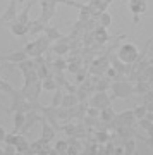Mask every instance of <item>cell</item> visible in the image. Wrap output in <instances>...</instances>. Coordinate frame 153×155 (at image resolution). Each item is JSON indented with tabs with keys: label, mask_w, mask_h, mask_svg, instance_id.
<instances>
[{
	"label": "cell",
	"mask_w": 153,
	"mask_h": 155,
	"mask_svg": "<svg viewBox=\"0 0 153 155\" xmlns=\"http://www.w3.org/2000/svg\"><path fill=\"white\" fill-rule=\"evenodd\" d=\"M119 61H122L124 64H132L136 62L138 59H141L139 52H138V47L134 43H124L119 48Z\"/></svg>",
	"instance_id": "obj_1"
},
{
	"label": "cell",
	"mask_w": 153,
	"mask_h": 155,
	"mask_svg": "<svg viewBox=\"0 0 153 155\" xmlns=\"http://www.w3.org/2000/svg\"><path fill=\"white\" fill-rule=\"evenodd\" d=\"M114 97H127L129 93H132V88L127 81H117L114 84Z\"/></svg>",
	"instance_id": "obj_2"
},
{
	"label": "cell",
	"mask_w": 153,
	"mask_h": 155,
	"mask_svg": "<svg viewBox=\"0 0 153 155\" xmlns=\"http://www.w3.org/2000/svg\"><path fill=\"white\" fill-rule=\"evenodd\" d=\"M91 105H93V109H103V107H109L110 105V98H107V95L105 93H98V95H95L93 98H91Z\"/></svg>",
	"instance_id": "obj_3"
},
{
	"label": "cell",
	"mask_w": 153,
	"mask_h": 155,
	"mask_svg": "<svg viewBox=\"0 0 153 155\" xmlns=\"http://www.w3.org/2000/svg\"><path fill=\"white\" fill-rule=\"evenodd\" d=\"M129 9L134 14H143V12L146 11V2L145 0H131L129 2Z\"/></svg>",
	"instance_id": "obj_4"
},
{
	"label": "cell",
	"mask_w": 153,
	"mask_h": 155,
	"mask_svg": "<svg viewBox=\"0 0 153 155\" xmlns=\"http://www.w3.org/2000/svg\"><path fill=\"white\" fill-rule=\"evenodd\" d=\"M16 17H17V14H16V2L12 0L11 5H9V9L5 11V14H4V17H2V21H4V22L16 21Z\"/></svg>",
	"instance_id": "obj_5"
},
{
	"label": "cell",
	"mask_w": 153,
	"mask_h": 155,
	"mask_svg": "<svg viewBox=\"0 0 153 155\" xmlns=\"http://www.w3.org/2000/svg\"><path fill=\"white\" fill-rule=\"evenodd\" d=\"M54 138H55V129L50 126V124L45 122L43 129H41V140H45V141H52Z\"/></svg>",
	"instance_id": "obj_6"
},
{
	"label": "cell",
	"mask_w": 153,
	"mask_h": 155,
	"mask_svg": "<svg viewBox=\"0 0 153 155\" xmlns=\"http://www.w3.org/2000/svg\"><path fill=\"white\" fill-rule=\"evenodd\" d=\"M14 147H16L17 153H26V152H29V143L26 141V138L22 134H19V140H17V143Z\"/></svg>",
	"instance_id": "obj_7"
},
{
	"label": "cell",
	"mask_w": 153,
	"mask_h": 155,
	"mask_svg": "<svg viewBox=\"0 0 153 155\" xmlns=\"http://www.w3.org/2000/svg\"><path fill=\"white\" fill-rule=\"evenodd\" d=\"M12 35H16V36H24V35L28 33V26L26 24H22V22H14L12 24V28H11Z\"/></svg>",
	"instance_id": "obj_8"
},
{
	"label": "cell",
	"mask_w": 153,
	"mask_h": 155,
	"mask_svg": "<svg viewBox=\"0 0 153 155\" xmlns=\"http://www.w3.org/2000/svg\"><path fill=\"white\" fill-rule=\"evenodd\" d=\"M100 117H102V121L103 122H112L114 121V117H115V114H114V110L110 109V105L109 107H103V109H100Z\"/></svg>",
	"instance_id": "obj_9"
},
{
	"label": "cell",
	"mask_w": 153,
	"mask_h": 155,
	"mask_svg": "<svg viewBox=\"0 0 153 155\" xmlns=\"http://www.w3.org/2000/svg\"><path fill=\"white\" fill-rule=\"evenodd\" d=\"M24 119H26V114L16 110V116H14V133H17L21 129V126L24 124Z\"/></svg>",
	"instance_id": "obj_10"
},
{
	"label": "cell",
	"mask_w": 153,
	"mask_h": 155,
	"mask_svg": "<svg viewBox=\"0 0 153 155\" xmlns=\"http://www.w3.org/2000/svg\"><path fill=\"white\" fill-rule=\"evenodd\" d=\"M77 98L74 97V95H62V100H60V104H62V107L64 109H71V105H76Z\"/></svg>",
	"instance_id": "obj_11"
},
{
	"label": "cell",
	"mask_w": 153,
	"mask_h": 155,
	"mask_svg": "<svg viewBox=\"0 0 153 155\" xmlns=\"http://www.w3.org/2000/svg\"><path fill=\"white\" fill-rule=\"evenodd\" d=\"M122 148H124V153H127V155H132V153H134V152H136V141H134V138L127 140L126 145H124Z\"/></svg>",
	"instance_id": "obj_12"
},
{
	"label": "cell",
	"mask_w": 153,
	"mask_h": 155,
	"mask_svg": "<svg viewBox=\"0 0 153 155\" xmlns=\"http://www.w3.org/2000/svg\"><path fill=\"white\" fill-rule=\"evenodd\" d=\"M138 122H139V127H141V129H146L148 133L151 134L153 121H150V119H146V117H141V119H138Z\"/></svg>",
	"instance_id": "obj_13"
},
{
	"label": "cell",
	"mask_w": 153,
	"mask_h": 155,
	"mask_svg": "<svg viewBox=\"0 0 153 155\" xmlns=\"http://www.w3.org/2000/svg\"><path fill=\"white\" fill-rule=\"evenodd\" d=\"M95 36H96V40H98V41L105 43V41L109 40V33H107V28H98L96 31H95Z\"/></svg>",
	"instance_id": "obj_14"
},
{
	"label": "cell",
	"mask_w": 153,
	"mask_h": 155,
	"mask_svg": "<svg viewBox=\"0 0 153 155\" xmlns=\"http://www.w3.org/2000/svg\"><path fill=\"white\" fill-rule=\"evenodd\" d=\"M110 22H112V17H110L109 12H100V24H102V28H109Z\"/></svg>",
	"instance_id": "obj_15"
},
{
	"label": "cell",
	"mask_w": 153,
	"mask_h": 155,
	"mask_svg": "<svg viewBox=\"0 0 153 155\" xmlns=\"http://www.w3.org/2000/svg\"><path fill=\"white\" fill-rule=\"evenodd\" d=\"M67 147H69V143H67L66 140H60V141H57L55 143V153H66V150H67Z\"/></svg>",
	"instance_id": "obj_16"
},
{
	"label": "cell",
	"mask_w": 153,
	"mask_h": 155,
	"mask_svg": "<svg viewBox=\"0 0 153 155\" xmlns=\"http://www.w3.org/2000/svg\"><path fill=\"white\" fill-rule=\"evenodd\" d=\"M145 114H146V107L145 105H139V107H136L134 110H132V116H134V119H141V117H145Z\"/></svg>",
	"instance_id": "obj_17"
},
{
	"label": "cell",
	"mask_w": 153,
	"mask_h": 155,
	"mask_svg": "<svg viewBox=\"0 0 153 155\" xmlns=\"http://www.w3.org/2000/svg\"><path fill=\"white\" fill-rule=\"evenodd\" d=\"M45 31H47V38H48V40L59 38V31H57L55 28H48V26H47V28H45Z\"/></svg>",
	"instance_id": "obj_18"
},
{
	"label": "cell",
	"mask_w": 153,
	"mask_h": 155,
	"mask_svg": "<svg viewBox=\"0 0 153 155\" xmlns=\"http://www.w3.org/2000/svg\"><path fill=\"white\" fill-rule=\"evenodd\" d=\"M17 140H19L17 133H12V134H5V140H4V141H5L7 145H16Z\"/></svg>",
	"instance_id": "obj_19"
},
{
	"label": "cell",
	"mask_w": 153,
	"mask_h": 155,
	"mask_svg": "<svg viewBox=\"0 0 153 155\" xmlns=\"http://www.w3.org/2000/svg\"><path fill=\"white\" fill-rule=\"evenodd\" d=\"M109 140H110V136H109L107 131H100V133L96 134V141H100V143H107Z\"/></svg>",
	"instance_id": "obj_20"
},
{
	"label": "cell",
	"mask_w": 153,
	"mask_h": 155,
	"mask_svg": "<svg viewBox=\"0 0 153 155\" xmlns=\"http://www.w3.org/2000/svg\"><path fill=\"white\" fill-rule=\"evenodd\" d=\"M41 86H43L45 90H57V84H55L54 81H52V79H43Z\"/></svg>",
	"instance_id": "obj_21"
},
{
	"label": "cell",
	"mask_w": 153,
	"mask_h": 155,
	"mask_svg": "<svg viewBox=\"0 0 153 155\" xmlns=\"http://www.w3.org/2000/svg\"><path fill=\"white\" fill-rule=\"evenodd\" d=\"M0 90H2V91H7V93H12V91H14V88H12L7 81L4 83V79H0Z\"/></svg>",
	"instance_id": "obj_22"
},
{
	"label": "cell",
	"mask_w": 153,
	"mask_h": 155,
	"mask_svg": "<svg viewBox=\"0 0 153 155\" xmlns=\"http://www.w3.org/2000/svg\"><path fill=\"white\" fill-rule=\"evenodd\" d=\"M60 100H62V91H60V90H57V93H55V98H54V102H52V105L57 107L60 104Z\"/></svg>",
	"instance_id": "obj_23"
},
{
	"label": "cell",
	"mask_w": 153,
	"mask_h": 155,
	"mask_svg": "<svg viewBox=\"0 0 153 155\" xmlns=\"http://www.w3.org/2000/svg\"><path fill=\"white\" fill-rule=\"evenodd\" d=\"M55 67H57L59 71H62V69H66V67H67V64H66V61H62V59H57V61H55Z\"/></svg>",
	"instance_id": "obj_24"
},
{
	"label": "cell",
	"mask_w": 153,
	"mask_h": 155,
	"mask_svg": "<svg viewBox=\"0 0 153 155\" xmlns=\"http://www.w3.org/2000/svg\"><path fill=\"white\" fill-rule=\"evenodd\" d=\"M4 153H17V152H16V147H14V145H7V143H5Z\"/></svg>",
	"instance_id": "obj_25"
},
{
	"label": "cell",
	"mask_w": 153,
	"mask_h": 155,
	"mask_svg": "<svg viewBox=\"0 0 153 155\" xmlns=\"http://www.w3.org/2000/svg\"><path fill=\"white\" fill-rule=\"evenodd\" d=\"M5 134H7V131H5V127L4 126H0V143L5 140Z\"/></svg>",
	"instance_id": "obj_26"
},
{
	"label": "cell",
	"mask_w": 153,
	"mask_h": 155,
	"mask_svg": "<svg viewBox=\"0 0 153 155\" xmlns=\"http://www.w3.org/2000/svg\"><path fill=\"white\" fill-rule=\"evenodd\" d=\"M76 79H77L76 83H83V81H84V71H83V72H79V74L76 76Z\"/></svg>",
	"instance_id": "obj_27"
},
{
	"label": "cell",
	"mask_w": 153,
	"mask_h": 155,
	"mask_svg": "<svg viewBox=\"0 0 153 155\" xmlns=\"http://www.w3.org/2000/svg\"><path fill=\"white\" fill-rule=\"evenodd\" d=\"M0 110H5V109H4V105H2V104H0Z\"/></svg>",
	"instance_id": "obj_28"
},
{
	"label": "cell",
	"mask_w": 153,
	"mask_h": 155,
	"mask_svg": "<svg viewBox=\"0 0 153 155\" xmlns=\"http://www.w3.org/2000/svg\"><path fill=\"white\" fill-rule=\"evenodd\" d=\"M0 155H4V148H0Z\"/></svg>",
	"instance_id": "obj_29"
},
{
	"label": "cell",
	"mask_w": 153,
	"mask_h": 155,
	"mask_svg": "<svg viewBox=\"0 0 153 155\" xmlns=\"http://www.w3.org/2000/svg\"><path fill=\"white\" fill-rule=\"evenodd\" d=\"M66 2H72V0H66Z\"/></svg>",
	"instance_id": "obj_30"
}]
</instances>
